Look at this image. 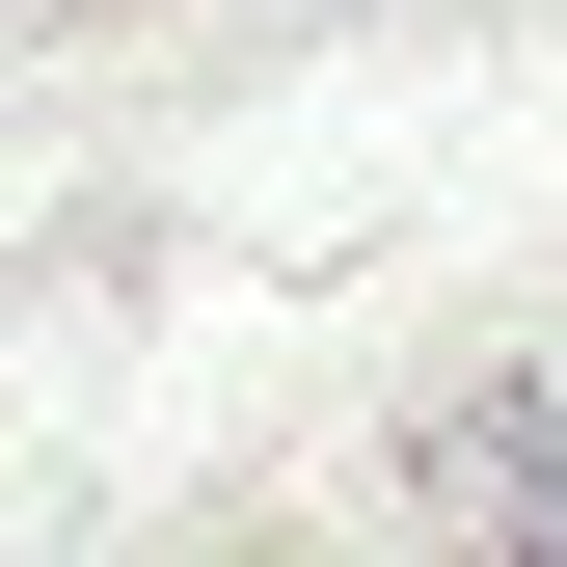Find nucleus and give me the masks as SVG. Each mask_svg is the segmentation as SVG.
<instances>
[{
	"instance_id": "1",
	"label": "nucleus",
	"mask_w": 567,
	"mask_h": 567,
	"mask_svg": "<svg viewBox=\"0 0 567 567\" xmlns=\"http://www.w3.org/2000/svg\"><path fill=\"white\" fill-rule=\"evenodd\" d=\"M405 460H433L460 514H486V567H567V433H540V405H433Z\"/></svg>"
}]
</instances>
